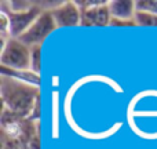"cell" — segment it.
<instances>
[{
  "instance_id": "1",
  "label": "cell",
  "mask_w": 157,
  "mask_h": 149,
  "mask_svg": "<svg viewBox=\"0 0 157 149\" xmlns=\"http://www.w3.org/2000/svg\"><path fill=\"white\" fill-rule=\"evenodd\" d=\"M39 94L40 88L37 86L0 75V95L3 101V109L15 115L19 119H29L36 104L40 101Z\"/></svg>"
},
{
  "instance_id": "2",
  "label": "cell",
  "mask_w": 157,
  "mask_h": 149,
  "mask_svg": "<svg viewBox=\"0 0 157 149\" xmlns=\"http://www.w3.org/2000/svg\"><path fill=\"white\" fill-rule=\"evenodd\" d=\"M2 68L14 71L30 69V47L17 37H11L2 46L0 51Z\"/></svg>"
},
{
  "instance_id": "3",
  "label": "cell",
  "mask_w": 157,
  "mask_h": 149,
  "mask_svg": "<svg viewBox=\"0 0 157 149\" xmlns=\"http://www.w3.org/2000/svg\"><path fill=\"white\" fill-rule=\"evenodd\" d=\"M81 10V26H110L112 14L106 0H76Z\"/></svg>"
},
{
  "instance_id": "4",
  "label": "cell",
  "mask_w": 157,
  "mask_h": 149,
  "mask_svg": "<svg viewBox=\"0 0 157 149\" xmlns=\"http://www.w3.org/2000/svg\"><path fill=\"white\" fill-rule=\"evenodd\" d=\"M55 29H58V26L54 21V17H52L51 11H41V14L32 24V26L18 39L29 47L41 46L44 43V40Z\"/></svg>"
},
{
  "instance_id": "5",
  "label": "cell",
  "mask_w": 157,
  "mask_h": 149,
  "mask_svg": "<svg viewBox=\"0 0 157 149\" xmlns=\"http://www.w3.org/2000/svg\"><path fill=\"white\" fill-rule=\"evenodd\" d=\"M51 14L58 29L81 26V10L76 2H61L54 10H51Z\"/></svg>"
},
{
  "instance_id": "6",
  "label": "cell",
  "mask_w": 157,
  "mask_h": 149,
  "mask_svg": "<svg viewBox=\"0 0 157 149\" xmlns=\"http://www.w3.org/2000/svg\"><path fill=\"white\" fill-rule=\"evenodd\" d=\"M0 10L6 11L8 14V18H10V25H11V37H21L30 26L37 19V17L41 14V8H39L37 6H33L30 10L24 11V13H13V11L4 10V8H0Z\"/></svg>"
},
{
  "instance_id": "7",
  "label": "cell",
  "mask_w": 157,
  "mask_h": 149,
  "mask_svg": "<svg viewBox=\"0 0 157 149\" xmlns=\"http://www.w3.org/2000/svg\"><path fill=\"white\" fill-rule=\"evenodd\" d=\"M112 18L134 19L136 14V0H109Z\"/></svg>"
},
{
  "instance_id": "8",
  "label": "cell",
  "mask_w": 157,
  "mask_h": 149,
  "mask_svg": "<svg viewBox=\"0 0 157 149\" xmlns=\"http://www.w3.org/2000/svg\"><path fill=\"white\" fill-rule=\"evenodd\" d=\"M0 75L10 76V77H14L17 80H21L28 84H32V86L40 87V73H36V72L30 71V69H26V71H14V69L2 68Z\"/></svg>"
},
{
  "instance_id": "9",
  "label": "cell",
  "mask_w": 157,
  "mask_h": 149,
  "mask_svg": "<svg viewBox=\"0 0 157 149\" xmlns=\"http://www.w3.org/2000/svg\"><path fill=\"white\" fill-rule=\"evenodd\" d=\"M135 24L136 26H141V28H157V15L156 14L136 11Z\"/></svg>"
},
{
  "instance_id": "10",
  "label": "cell",
  "mask_w": 157,
  "mask_h": 149,
  "mask_svg": "<svg viewBox=\"0 0 157 149\" xmlns=\"http://www.w3.org/2000/svg\"><path fill=\"white\" fill-rule=\"evenodd\" d=\"M41 69V46L30 47V71L40 73Z\"/></svg>"
},
{
  "instance_id": "11",
  "label": "cell",
  "mask_w": 157,
  "mask_h": 149,
  "mask_svg": "<svg viewBox=\"0 0 157 149\" xmlns=\"http://www.w3.org/2000/svg\"><path fill=\"white\" fill-rule=\"evenodd\" d=\"M136 11L157 15V0H136Z\"/></svg>"
},
{
  "instance_id": "12",
  "label": "cell",
  "mask_w": 157,
  "mask_h": 149,
  "mask_svg": "<svg viewBox=\"0 0 157 149\" xmlns=\"http://www.w3.org/2000/svg\"><path fill=\"white\" fill-rule=\"evenodd\" d=\"M3 149H25V145L19 138H11L3 134Z\"/></svg>"
},
{
  "instance_id": "13",
  "label": "cell",
  "mask_w": 157,
  "mask_h": 149,
  "mask_svg": "<svg viewBox=\"0 0 157 149\" xmlns=\"http://www.w3.org/2000/svg\"><path fill=\"white\" fill-rule=\"evenodd\" d=\"M110 26H114V28H132V26H136L135 24V18L134 19H117V18H112L110 21Z\"/></svg>"
}]
</instances>
